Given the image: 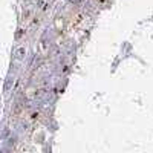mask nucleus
<instances>
[{
	"label": "nucleus",
	"instance_id": "f257e3e1",
	"mask_svg": "<svg viewBox=\"0 0 153 153\" xmlns=\"http://www.w3.org/2000/svg\"><path fill=\"white\" fill-rule=\"evenodd\" d=\"M94 2H95L97 5H104V3L107 2V0H94Z\"/></svg>",
	"mask_w": 153,
	"mask_h": 153
}]
</instances>
